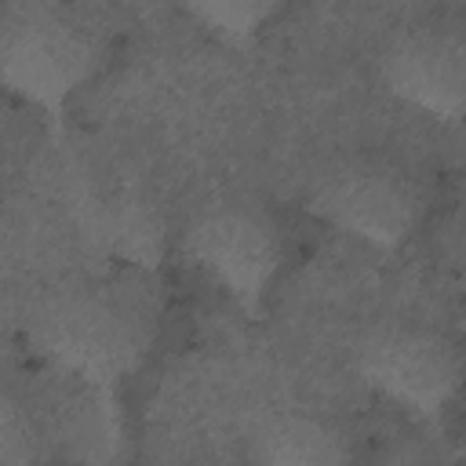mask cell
Listing matches in <instances>:
<instances>
[{
	"mask_svg": "<svg viewBox=\"0 0 466 466\" xmlns=\"http://www.w3.org/2000/svg\"><path fill=\"white\" fill-rule=\"evenodd\" d=\"M109 62L106 25L73 0H7L0 7V95L66 135L73 98Z\"/></svg>",
	"mask_w": 466,
	"mask_h": 466,
	"instance_id": "2",
	"label": "cell"
},
{
	"mask_svg": "<svg viewBox=\"0 0 466 466\" xmlns=\"http://www.w3.org/2000/svg\"><path fill=\"white\" fill-rule=\"evenodd\" d=\"M360 382L422 426H441L462 386V353L451 335L426 324H379L357 350Z\"/></svg>",
	"mask_w": 466,
	"mask_h": 466,
	"instance_id": "5",
	"label": "cell"
},
{
	"mask_svg": "<svg viewBox=\"0 0 466 466\" xmlns=\"http://www.w3.org/2000/svg\"><path fill=\"white\" fill-rule=\"evenodd\" d=\"M248 459L262 466H335L353 459V433L328 415L277 411L251 430Z\"/></svg>",
	"mask_w": 466,
	"mask_h": 466,
	"instance_id": "8",
	"label": "cell"
},
{
	"mask_svg": "<svg viewBox=\"0 0 466 466\" xmlns=\"http://www.w3.org/2000/svg\"><path fill=\"white\" fill-rule=\"evenodd\" d=\"M186 258L237 306L262 320L288 262V233L277 211L251 197H226L200 208L182 229Z\"/></svg>",
	"mask_w": 466,
	"mask_h": 466,
	"instance_id": "3",
	"label": "cell"
},
{
	"mask_svg": "<svg viewBox=\"0 0 466 466\" xmlns=\"http://www.w3.org/2000/svg\"><path fill=\"white\" fill-rule=\"evenodd\" d=\"M66 204L80 244L102 266L160 273L171 229L164 208L142 182L127 175L106 178L91 171H73Z\"/></svg>",
	"mask_w": 466,
	"mask_h": 466,
	"instance_id": "6",
	"label": "cell"
},
{
	"mask_svg": "<svg viewBox=\"0 0 466 466\" xmlns=\"http://www.w3.org/2000/svg\"><path fill=\"white\" fill-rule=\"evenodd\" d=\"M51 455V437L33 411V400L0 375V466L40 462Z\"/></svg>",
	"mask_w": 466,
	"mask_h": 466,
	"instance_id": "10",
	"label": "cell"
},
{
	"mask_svg": "<svg viewBox=\"0 0 466 466\" xmlns=\"http://www.w3.org/2000/svg\"><path fill=\"white\" fill-rule=\"evenodd\" d=\"M313 218L335 233L379 251H400L426 218L422 182L393 157L353 153L331 160L306 189Z\"/></svg>",
	"mask_w": 466,
	"mask_h": 466,
	"instance_id": "4",
	"label": "cell"
},
{
	"mask_svg": "<svg viewBox=\"0 0 466 466\" xmlns=\"http://www.w3.org/2000/svg\"><path fill=\"white\" fill-rule=\"evenodd\" d=\"M386 91L422 116L455 127L466 113V33L455 18H422L397 29L382 55Z\"/></svg>",
	"mask_w": 466,
	"mask_h": 466,
	"instance_id": "7",
	"label": "cell"
},
{
	"mask_svg": "<svg viewBox=\"0 0 466 466\" xmlns=\"http://www.w3.org/2000/svg\"><path fill=\"white\" fill-rule=\"evenodd\" d=\"M164 331L157 273L102 266L47 291L25 320L36 357L80 393L124 400L127 382L149 364Z\"/></svg>",
	"mask_w": 466,
	"mask_h": 466,
	"instance_id": "1",
	"label": "cell"
},
{
	"mask_svg": "<svg viewBox=\"0 0 466 466\" xmlns=\"http://www.w3.org/2000/svg\"><path fill=\"white\" fill-rule=\"evenodd\" d=\"M291 0H178V7L215 40L229 47L255 44Z\"/></svg>",
	"mask_w": 466,
	"mask_h": 466,
	"instance_id": "9",
	"label": "cell"
}]
</instances>
